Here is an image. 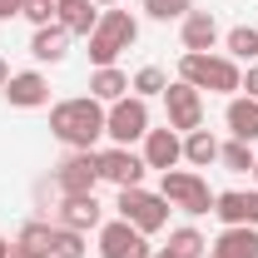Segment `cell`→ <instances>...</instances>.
<instances>
[{
  "mask_svg": "<svg viewBox=\"0 0 258 258\" xmlns=\"http://www.w3.org/2000/svg\"><path fill=\"white\" fill-rule=\"evenodd\" d=\"M134 40H139V20L119 10V5H109V10H99V25L90 30V64L104 70V64H114L124 50H134Z\"/></svg>",
  "mask_w": 258,
  "mask_h": 258,
  "instance_id": "3",
  "label": "cell"
},
{
  "mask_svg": "<svg viewBox=\"0 0 258 258\" xmlns=\"http://www.w3.org/2000/svg\"><path fill=\"white\" fill-rule=\"evenodd\" d=\"M20 15L40 30V25H50V20H55V0H25V10H20Z\"/></svg>",
  "mask_w": 258,
  "mask_h": 258,
  "instance_id": "29",
  "label": "cell"
},
{
  "mask_svg": "<svg viewBox=\"0 0 258 258\" xmlns=\"http://www.w3.org/2000/svg\"><path fill=\"white\" fill-rule=\"evenodd\" d=\"M95 184H99L95 149H70L55 164V194H95Z\"/></svg>",
  "mask_w": 258,
  "mask_h": 258,
  "instance_id": "9",
  "label": "cell"
},
{
  "mask_svg": "<svg viewBox=\"0 0 258 258\" xmlns=\"http://www.w3.org/2000/svg\"><path fill=\"white\" fill-rule=\"evenodd\" d=\"M149 134V99H139V95H124V99H114V104H104V139L109 144H139Z\"/></svg>",
  "mask_w": 258,
  "mask_h": 258,
  "instance_id": "6",
  "label": "cell"
},
{
  "mask_svg": "<svg viewBox=\"0 0 258 258\" xmlns=\"http://www.w3.org/2000/svg\"><path fill=\"white\" fill-rule=\"evenodd\" d=\"M179 80L194 85V90H214V95H238V85H243V70L238 60H228V55H199V50H184L179 55Z\"/></svg>",
  "mask_w": 258,
  "mask_h": 258,
  "instance_id": "2",
  "label": "cell"
},
{
  "mask_svg": "<svg viewBox=\"0 0 258 258\" xmlns=\"http://www.w3.org/2000/svg\"><path fill=\"white\" fill-rule=\"evenodd\" d=\"M169 90V75H164L159 64H144V70H134L129 75V95H139V99H154Z\"/></svg>",
  "mask_w": 258,
  "mask_h": 258,
  "instance_id": "25",
  "label": "cell"
},
{
  "mask_svg": "<svg viewBox=\"0 0 258 258\" xmlns=\"http://www.w3.org/2000/svg\"><path fill=\"white\" fill-rule=\"evenodd\" d=\"M90 95H95L99 104L124 99V95H129V75L119 70V64H104V70H95V75H90Z\"/></svg>",
  "mask_w": 258,
  "mask_h": 258,
  "instance_id": "20",
  "label": "cell"
},
{
  "mask_svg": "<svg viewBox=\"0 0 258 258\" xmlns=\"http://www.w3.org/2000/svg\"><path fill=\"white\" fill-rule=\"evenodd\" d=\"M95 233H99V258H149L154 253L149 238L134 224H124V219H104Z\"/></svg>",
  "mask_w": 258,
  "mask_h": 258,
  "instance_id": "10",
  "label": "cell"
},
{
  "mask_svg": "<svg viewBox=\"0 0 258 258\" xmlns=\"http://www.w3.org/2000/svg\"><path fill=\"white\" fill-rule=\"evenodd\" d=\"M224 124H228V134H233V139L253 144V139H258V99L233 95V99L224 104Z\"/></svg>",
  "mask_w": 258,
  "mask_h": 258,
  "instance_id": "17",
  "label": "cell"
},
{
  "mask_svg": "<svg viewBox=\"0 0 258 258\" xmlns=\"http://www.w3.org/2000/svg\"><path fill=\"white\" fill-rule=\"evenodd\" d=\"M5 80H10V64L0 60V90H5Z\"/></svg>",
  "mask_w": 258,
  "mask_h": 258,
  "instance_id": "33",
  "label": "cell"
},
{
  "mask_svg": "<svg viewBox=\"0 0 258 258\" xmlns=\"http://www.w3.org/2000/svg\"><path fill=\"white\" fill-rule=\"evenodd\" d=\"M179 40H184V50H199V55H209L224 30H219V20H214V10H189L184 20H179Z\"/></svg>",
  "mask_w": 258,
  "mask_h": 258,
  "instance_id": "15",
  "label": "cell"
},
{
  "mask_svg": "<svg viewBox=\"0 0 258 258\" xmlns=\"http://www.w3.org/2000/svg\"><path fill=\"white\" fill-rule=\"evenodd\" d=\"M114 209H119V219H124V224H134L144 238H149V233L169 228V209H174V204H169L164 194H149L144 184H139V189H119Z\"/></svg>",
  "mask_w": 258,
  "mask_h": 258,
  "instance_id": "5",
  "label": "cell"
},
{
  "mask_svg": "<svg viewBox=\"0 0 258 258\" xmlns=\"http://www.w3.org/2000/svg\"><path fill=\"white\" fill-rule=\"evenodd\" d=\"M238 95H248V99H258V60L243 70V85H238Z\"/></svg>",
  "mask_w": 258,
  "mask_h": 258,
  "instance_id": "30",
  "label": "cell"
},
{
  "mask_svg": "<svg viewBox=\"0 0 258 258\" xmlns=\"http://www.w3.org/2000/svg\"><path fill=\"white\" fill-rule=\"evenodd\" d=\"M258 159V149L253 144H243V139H228V144H219V164H224L228 174H248Z\"/></svg>",
  "mask_w": 258,
  "mask_h": 258,
  "instance_id": "26",
  "label": "cell"
},
{
  "mask_svg": "<svg viewBox=\"0 0 258 258\" xmlns=\"http://www.w3.org/2000/svg\"><path fill=\"white\" fill-rule=\"evenodd\" d=\"M10 248H15V238H0V258H10Z\"/></svg>",
  "mask_w": 258,
  "mask_h": 258,
  "instance_id": "32",
  "label": "cell"
},
{
  "mask_svg": "<svg viewBox=\"0 0 258 258\" xmlns=\"http://www.w3.org/2000/svg\"><path fill=\"white\" fill-rule=\"evenodd\" d=\"M194 5L189 0H144V15L149 20H159V25H169V20H184Z\"/></svg>",
  "mask_w": 258,
  "mask_h": 258,
  "instance_id": "28",
  "label": "cell"
},
{
  "mask_svg": "<svg viewBox=\"0 0 258 258\" xmlns=\"http://www.w3.org/2000/svg\"><path fill=\"white\" fill-rule=\"evenodd\" d=\"M209 248H214V253H224V258H258V228H248V224L224 228Z\"/></svg>",
  "mask_w": 258,
  "mask_h": 258,
  "instance_id": "19",
  "label": "cell"
},
{
  "mask_svg": "<svg viewBox=\"0 0 258 258\" xmlns=\"http://www.w3.org/2000/svg\"><path fill=\"white\" fill-rule=\"evenodd\" d=\"M20 10H25V0H0V20H5V25H10Z\"/></svg>",
  "mask_w": 258,
  "mask_h": 258,
  "instance_id": "31",
  "label": "cell"
},
{
  "mask_svg": "<svg viewBox=\"0 0 258 258\" xmlns=\"http://www.w3.org/2000/svg\"><path fill=\"white\" fill-rule=\"evenodd\" d=\"M248 174H253V189H258V159H253V169H248Z\"/></svg>",
  "mask_w": 258,
  "mask_h": 258,
  "instance_id": "36",
  "label": "cell"
},
{
  "mask_svg": "<svg viewBox=\"0 0 258 258\" xmlns=\"http://www.w3.org/2000/svg\"><path fill=\"white\" fill-rule=\"evenodd\" d=\"M224 55L238 64H253L258 60V30L253 25H233V30L224 35Z\"/></svg>",
  "mask_w": 258,
  "mask_h": 258,
  "instance_id": "23",
  "label": "cell"
},
{
  "mask_svg": "<svg viewBox=\"0 0 258 258\" xmlns=\"http://www.w3.org/2000/svg\"><path fill=\"white\" fill-rule=\"evenodd\" d=\"M95 159H99V179H104V184H114V189H139V184H144V174H149L144 154H134V149H124V144L95 149Z\"/></svg>",
  "mask_w": 258,
  "mask_h": 258,
  "instance_id": "7",
  "label": "cell"
},
{
  "mask_svg": "<svg viewBox=\"0 0 258 258\" xmlns=\"http://www.w3.org/2000/svg\"><path fill=\"white\" fill-rule=\"evenodd\" d=\"M95 5H99V10H109V5H119V0H95Z\"/></svg>",
  "mask_w": 258,
  "mask_h": 258,
  "instance_id": "35",
  "label": "cell"
},
{
  "mask_svg": "<svg viewBox=\"0 0 258 258\" xmlns=\"http://www.w3.org/2000/svg\"><path fill=\"white\" fill-rule=\"evenodd\" d=\"M184 164H189V169L219 164V139H214L209 129H189V134H184Z\"/></svg>",
  "mask_w": 258,
  "mask_h": 258,
  "instance_id": "22",
  "label": "cell"
},
{
  "mask_svg": "<svg viewBox=\"0 0 258 258\" xmlns=\"http://www.w3.org/2000/svg\"><path fill=\"white\" fill-rule=\"evenodd\" d=\"M15 243L30 258H50V248H55V224H50V219H30V224H20Z\"/></svg>",
  "mask_w": 258,
  "mask_h": 258,
  "instance_id": "21",
  "label": "cell"
},
{
  "mask_svg": "<svg viewBox=\"0 0 258 258\" xmlns=\"http://www.w3.org/2000/svg\"><path fill=\"white\" fill-rule=\"evenodd\" d=\"M204 258H224V253H214V248H209V253H204Z\"/></svg>",
  "mask_w": 258,
  "mask_h": 258,
  "instance_id": "37",
  "label": "cell"
},
{
  "mask_svg": "<svg viewBox=\"0 0 258 258\" xmlns=\"http://www.w3.org/2000/svg\"><path fill=\"white\" fill-rule=\"evenodd\" d=\"M214 214L224 219V228H238V224L258 228V189H224L214 199Z\"/></svg>",
  "mask_w": 258,
  "mask_h": 258,
  "instance_id": "14",
  "label": "cell"
},
{
  "mask_svg": "<svg viewBox=\"0 0 258 258\" xmlns=\"http://www.w3.org/2000/svg\"><path fill=\"white\" fill-rule=\"evenodd\" d=\"M169 253L174 258H204L209 253V238H204L194 224H179L174 233H169Z\"/></svg>",
  "mask_w": 258,
  "mask_h": 258,
  "instance_id": "24",
  "label": "cell"
},
{
  "mask_svg": "<svg viewBox=\"0 0 258 258\" xmlns=\"http://www.w3.org/2000/svg\"><path fill=\"white\" fill-rule=\"evenodd\" d=\"M85 253H90L85 233H75V228H60V224H55V248H50V258H85Z\"/></svg>",
  "mask_w": 258,
  "mask_h": 258,
  "instance_id": "27",
  "label": "cell"
},
{
  "mask_svg": "<svg viewBox=\"0 0 258 258\" xmlns=\"http://www.w3.org/2000/svg\"><path fill=\"white\" fill-rule=\"evenodd\" d=\"M149 258H174V253H169V248H154V253H149Z\"/></svg>",
  "mask_w": 258,
  "mask_h": 258,
  "instance_id": "34",
  "label": "cell"
},
{
  "mask_svg": "<svg viewBox=\"0 0 258 258\" xmlns=\"http://www.w3.org/2000/svg\"><path fill=\"white\" fill-rule=\"evenodd\" d=\"M50 134L60 139L64 149H95L99 139H104V104L95 95L60 99L50 109Z\"/></svg>",
  "mask_w": 258,
  "mask_h": 258,
  "instance_id": "1",
  "label": "cell"
},
{
  "mask_svg": "<svg viewBox=\"0 0 258 258\" xmlns=\"http://www.w3.org/2000/svg\"><path fill=\"white\" fill-rule=\"evenodd\" d=\"M164 114H169V129H179V134L204 129V90H194L184 80H169V90H164Z\"/></svg>",
  "mask_w": 258,
  "mask_h": 258,
  "instance_id": "8",
  "label": "cell"
},
{
  "mask_svg": "<svg viewBox=\"0 0 258 258\" xmlns=\"http://www.w3.org/2000/svg\"><path fill=\"white\" fill-rule=\"evenodd\" d=\"M55 224L60 228H75V233H95L104 224V204L95 194H60L55 204Z\"/></svg>",
  "mask_w": 258,
  "mask_h": 258,
  "instance_id": "11",
  "label": "cell"
},
{
  "mask_svg": "<svg viewBox=\"0 0 258 258\" xmlns=\"http://www.w3.org/2000/svg\"><path fill=\"white\" fill-rule=\"evenodd\" d=\"M70 40H75V35L64 30L60 20H50V25H40V30L30 35V55L40 64H60L64 55H70Z\"/></svg>",
  "mask_w": 258,
  "mask_h": 258,
  "instance_id": "16",
  "label": "cell"
},
{
  "mask_svg": "<svg viewBox=\"0 0 258 258\" xmlns=\"http://www.w3.org/2000/svg\"><path fill=\"white\" fill-rule=\"evenodd\" d=\"M0 95H5L10 109H45V104H50V80H45L40 70H20V75L5 80Z\"/></svg>",
  "mask_w": 258,
  "mask_h": 258,
  "instance_id": "13",
  "label": "cell"
},
{
  "mask_svg": "<svg viewBox=\"0 0 258 258\" xmlns=\"http://www.w3.org/2000/svg\"><path fill=\"white\" fill-rule=\"evenodd\" d=\"M55 20H60L70 35L90 40V30L99 25V5L95 0H55Z\"/></svg>",
  "mask_w": 258,
  "mask_h": 258,
  "instance_id": "18",
  "label": "cell"
},
{
  "mask_svg": "<svg viewBox=\"0 0 258 258\" xmlns=\"http://www.w3.org/2000/svg\"><path fill=\"white\" fill-rule=\"evenodd\" d=\"M139 154H144V164L149 169H159V174H169V169H179L184 164V134L179 129H149L144 139H139Z\"/></svg>",
  "mask_w": 258,
  "mask_h": 258,
  "instance_id": "12",
  "label": "cell"
},
{
  "mask_svg": "<svg viewBox=\"0 0 258 258\" xmlns=\"http://www.w3.org/2000/svg\"><path fill=\"white\" fill-rule=\"evenodd\" d=\"M159 194L174 204V209H184L189 219L214 214V199H219V194L209 189V179H204L199 169H169V174H159Z\"/></svg>",
  "mask_w": 258,
  "mask_h": 258,
  "instance_id": "4",
  "label": "cell"
}]
</instances>
